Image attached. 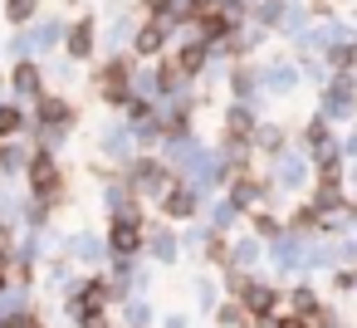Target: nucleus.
<instances>
[{
    "instance_id": "2eb2a0df",
    "label": "nucleus",
    "mask_w": 357,
    "mask_h": 328,
    "mask_svg": "<svg viewBox=\"0 0 357 328\" xmlns=\"http://www.w3.org/2000/svg\"><path fill=\"white\" fill-rule=\"evenodd\" d=\"M84 328H108V323L103 318H84Z\"/></svg>"
},
{
    "instance_id": "1a4fd4ad",
    "label": "nucleus",
    "mask_w": 357,
    "mask_h": 328,
    "mask_svg": "<svg viewBox=\"0 0 357 328\" xmlns=\"http://www.w3.org/2000/svg\"><path fill=\"white\" fill-rule=\"evenodd\" d=\"M15 84H20L25 94H35V89H40V74H35V64H20V69H15Z\"/></svg>"
},
{
    "instance_id": "9d476101",
    "label": "nucleus",
    "mask_w": 357,
    "mask_h": 328,
    "mask_svg": "<svg viewBox=\"0 0 357 328\" xmlns=\"http://www.w3.org/2000/svg\"><path fill=\"white\" fill-rule=\"evenodd\" d=\"M45 123H69V108L59 98H45Z\"/></svg>"
},
{
    "instance_id": "6e6552de",
    "label": "nucleus",
    "mask_w": 357,
    "mask_h": 328,
    "mask_svg": "<svg viewBox=\"0 0 357 328\" xmlns=\"http://www.w3.org/2000/svg\"><path fill=\"white\" fill-rule=\"evenodd\" d=\"M245 304H250L255 313H269V308H274V289H245Z\"/></svg>"
},
{
    "instance_id": "20e7f679",
    "label": "nucleus",
    "mask_w": 357,
    "mask_h": 328,
    "mask_svg": "<svg viewBox=\"0 0 357 328\" xmlns=\"http://www.w3.org/2000/svg\"><path fill=\"white\" fill-rule=\"evenodd\" d=\"M123 74H128V64H108V69H103V94H108L113 103H123Z\"/></svg>"
},
{
    "instance_id": "0eeeda50",
    "label": "nucleus",
    "mask_w": 357,
    "mask_h": 328,
    "mask_svg": "<svg viewBox=\"0 0 357 328\" xmlns=\"http://www.w3.org/2000/svg\"><path fill=\"white\" fill-rule=\"evenodd\" d=\"M157 50H162V25H147L137 35V54H157Z\"/></svg>"
},
{
    "instance_id": "f8f14e48",
    "label": "nucleus",
    "mask_w": 357,
    "mask_h": 328,
    "mask_svg": "<svg viewBox=\"0 0 357 328\" xmlns=\"http://www.w3.org/2000/svg\"><path fill=\"white\" fill-rule=\"evenodd\" d=\"M35 15V0H10V20H30Z\"/></svg>"
},
{
    "instance_id": "7ed1b4c3",
    "label": "nucleus",
    "mask_w": 357,
    "mask_h": 328,
    "mask_svg": "<svg viewBox=\"0 0 357 328\" xmlns=\"http://www.w3.org/2000/svg\"><path fill=\"white\" fill-rule=\"evenodd\" d=\"M89 50H93V30H89V20H79V25L69 30V54H74V59H89Z\"/></svg>"
},
{
    "instance_id": "4468645a",
    "label": "nucleus",
    "mask_w": 357,
    "mask_h": 328,
    "mask_svg": "<svg viewBox=\"0 0 357 328\" xmlns=\"http://www.w3.org/2000/svg\"><path fill=\"white\" fill-rule=\"evenodd\" d=\"M274 328H308V323H303V318H279Z\"/></svg>"
},
{
    "instance_id": "f03ea898",
    "label": "nucleus",
    "mask_w": 357,
    "mask_h": 328,
    "mask_svg": "<svg viewBox=\"0 0 357 328\" xmlns=\"http://www.w3.org/2000/svg\"><path fill=\"white\" fill-rule=\"evenodd\" d=\"M30 181H35V191H50V186L59 181V172H54V157H45V152H40V157L30 162Z\"/></svg>"
},
{
    "instance_id": "dca6fc26",
    "label": "nucleus",
    "mask_w": 357,
    "mask_h": 328,
    "mask_svg": "<svg viewBox=\"0 0 357 328\" xmlns=\"http://www.w3.org/2000/svg\"><path fill=\"white\" fill-rule=\"evenodd\" d=\"M0 284H6V274H0Z\"/></svg>"
},
{
    "instance_id": "ddd939ff",
    "label": "nucleus",
    "mask_w": 357,
    "mask_h": 328,
    "mask_svg": "<svg viewBox=\"0 0 357 328\" xmlns=\"http://www.w3.org/2000/svg\"><path fill=\"white\" fill-rule=\"evenodd\" d=\"M230 137H250V118H245V113L230 118Z\"/></svg>"
},
{
    "instance_id": "39448f33",
    "label": "nucleus",
    "mask_w": 357,
    "mask_h": 328,
    "mask_svg": "<svg viewBox=\"0 0 357 328\" xmlns=\"http://www.w3.org/2000/svg\"><path fill=\"white\" fill-rule=\"evenodd\" d=\"M167 211H172V216H191V211H196V196L181 191V186H172V191H167Z\"/></svg>"
},
{
    "instance_id": "9b49d317",
    "label": "nucleus",
    "mask_w": 357,
    "mask_h": 328,
    "mask_svg": "<svg viewBox=\"0 0 357 328\" xmlns=\"http://www.w3.org/2000/svg\"><path fill=\"white\" fill-rule=\"evenodd\" d=\"M10 133H20V113L15 108H0V137H10Z\"/></svg>"
},
{
    "instance_id": "423d86ee",
    "label": "nucleus",
    "mask_w": 357,
    "mask_h": 328,
    "mask_svg": "<svg viewBox=\"0 0 357 328\" xmlns=\"http://www.w3.org/2000/svg\"><path fill=\"white\" fill-rule=\"evenodd\" d=\"M201 64H206V45H186V50H181V59H176V69H181V74H196Z\"/></svg>"
},
{
    "instance_id": "f257e3e1",
    "label": "nucleus",
    "mask_w": 357,
    "mask_h": 328,
    "mask_svg": "<svg viewBox=\"0 0 357 328\" xmlns=\"http://www.w3.org/2000/svg\"><path fill=\"white\" fill-rule=\"evenodd\" d=\"M137 245H142V230H137L128 216H118V221H113V250H118V255H132Z\"/></svg>"
}]
</instances>
